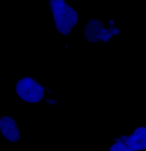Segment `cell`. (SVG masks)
I'll list each match as a JSON object with an SVG mask.
<instances>
[{
	"mask_svg": "<svg viewBox=\"0 0 146 151\" xmlns=\"http://www.w3.org/2000/svg\"><path fill=\"white\" fill-rule=\"evenodd\" d=\"M49 5L56 29L62 35H68L78 23L77 12L64 1H51Z\"/></svg>",
	"mask_w": 146,
	"mask_h": 151,
	"instance_id": "1",
	"label": "cell"
},
{
	"mask_svg": "<svg viewBox=\"0 0 146 151\" xmlns=\"http://www.w3.org/2000/svg\"><path fill=\"white\" fill-rule=\"evenodd\" d=\"M16 91L19 98L29 103L39 102L45 95L42 85L31 77H24L19 80L16 84Z\"/></svg>",
	"mask_w": 146,
	"mask_h": 151,
	"instance_id": "2",
	"label": "cell"
},
{
	"mask_svg": "<svg viewBox=\"0 0 146 151\" xmlns=\"http://www.w3.org/2000/svg\"><path fill=\"white\" fill-rule=\"evenodd\" d=\"M114 28L113 27L107 29L99 21L92 20L86 24L85 35L86 39L90 42H107L115 35Z\"/></svg>",
	"mask_w": 146,
	"mask_h": 151,
	"instance_id": "3",
	"label": "cell"
},
{
	"mask_svg": "<svg viewBox=\"0 0 146 151\" xmlns=\"http://www.w3.org/2000/svg\"><path fill=\"white\" fill-rule=\"evenodd\" d=\"M118 138L130 151H141L146 149V127L135 129L130 135H122Z\"/></svg>",
	"mask_w": 146,
	"mask_h": 151,
	"instance_id": "4",
	"label": "cell"
},
{
	"mask_svg": "<svg viewBox=\"0 0 146 151\" xmlns=\"http://www.w3.org/2000/svg\"><path fill=\"white\" fill-rule=\"evenodd\" d=\"M0 131L5 138L10 142H17L20 139L17 123L12 117L4 116L0 118Z\"/></svg>",
	"mask_w": 146,
	"mask_h": 151,
	"instance_id": "5",
	"label": "cell"
},
{
	"mask_svg": "<svg viewBox=\"0 0 146 151\" xmlns=\"http://www.w3.org/2000/svg\"><path fill=\"white\" fill-rule=\"evenodd\" d=\"M109 151H130L122 141L117 138L111 145Z\"/></svg>",
	"mask_w": 146,
	"mask_h": 151,
	"instance_id": "6",
	"label": "cell"
}]
</instances>
